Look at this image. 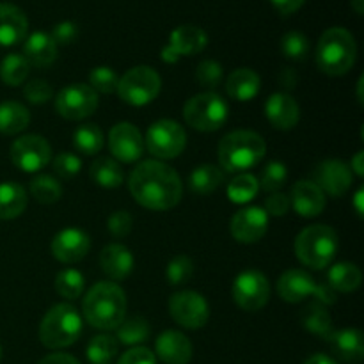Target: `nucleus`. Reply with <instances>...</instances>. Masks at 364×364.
Returning <instances> with one entry per match:
<instances>
[{
  "instance_id": "obj_25",
  "label": "nucleus",
  "mask_w": 364,
  "mask_h": 364,
  "mask_svg": "<svg viewBox=\"0 0 364 364\" xmlns=\"http://www.w3.org/2000/svg\"><path fill=\"white\" fill-rule=\"evenodd\" d=\"M100 267L114 281H123L134 270V256L123 244H109L100 252Z\"/></svg>"
},
{
  "instance_id": "obj_28",
  "label": "nucleus",
  "mask_w": 364,
  "mask_h": 364,
  "mask_svg": "<svg viewBox=\"0 0 364 364\" xmlns=\"http://www.w3.org/2000/svg\"><path fill=\"white\" fill-rule=\"evenodd\" d=\"M27 192L16 181L0 183V219L11 220L20 217L27 208Z\"/></svg>"
},
{
  "instance_id": "obj_54",
  "label": "nucleus",
  "mask_w": 364,
  "mask_h": 364,
  "mask_svg": "<svg viewBox=\"0 0 364 364\" xmlns=\"http://www.w3.org/2000/svg\"><path fill=\"white\" fill-rule=\"evenodd\" d=\"M299 77L291 68H283V71L279 73V84L283 85L284 89H294L297 85Z\"/></svg>"
},
{
  "instance_id": "obj_9",
  "label": "nucleus",
  "mask_w": 364,
  "mask_h": 364,
  "mask_svg": "<svg viewBox=\"0 0 364 364\" xmlns=\"http://www.w3.org/2000/svg\"><path fill=\"white\" fill-rule=\"evenodd\" d=\"M162 89V78L151 66H135L128 70L117 84V96L128 105L142 107L151 103Z\"/></svg>"
},
{
  "instance_id": "obj_53",
  "label": "nucleus",
  "mask_w": 364,
  "mask_h": 364,
  "mask_svg": "<svg viewBox=\"0 0 364 364\" xmlns=\"http://www.w3.org/2000/svg\"><path fill=\"white\" fill-rule=\"evenodd\" d=\"M38 364H80V361H77V359L70 354L57 352V354H50L46 355V358H43Z\"/></svg>"
},
{
  "instance_id": "obj_14",
  "label": "nucleus",
  "mask_w": 364,
  "mask_h": 364,
  "mask_svg": "<svg viewBox=\"0 0 364 364\" xmlns=\"http://www.w3.org/2000/svg\"><path fill=\"white\" fill-rule=\"evenodd\" d=\"M55 109L60 117L80 121L98 109V95L87 84H70L55 96Z\"/></svg>"
},
{
  "instance_id": "obj_42",
  "label": "nucleus",
  "mask_w": 364,
  "mask_h": 364,
  "mask_svg": "<svg viewBox=\"0 0 364 364\" xmlns=\"http://www.w3.org/2000/svg\"><path fill=\"white\" fill-rule=\"evenodd\" d=\"M281 52L287 59L304 60L309 53V39L299 31L287 32L281 38Z\"/></svg>"
},
{
  "instance_id": "obj_22",
  "label": "nucleus",
  "mask_w": 364,
  "mask_h": 364,
  "mask_svg": "<svg viewBox=\"0 0 364 364\" xmlns=\"http://www.w3.org/2000/svg\"><path fill=\"white\" fill-rule=\"evenodd\" d=\"M28 20L23 11L14 4L0 2V45L14 46L25 41Z\"/></svg>"
},
{
  "instance_id": "obj_27",
  "label": "nucleus",
  "mask_w": 364,
  "mask_h": 364,
  "mask_svg": "<svg viewBox=\"0 0 364 364\" xmlns=\"http://www.w3.org/2000/svg\"><path fill=\"white\" fill-rule=\"evenodd\" d=\"M262 89V80L259 75L251 68H238L231 71L230 77L226 78V92L230 98L237 102H249L256 98V95Z\"/></svg>"
},
{
  "instance_id": "obj_5",
  "label": "nucleus",
  "mask_w": 364,
  "mask_h": 364,
  "mask_svg": "<svg viewBox=\"0 0 364 364\" xmlns=\"http://www.w3.org/2000/svg\"><path fill=\"white\" fill-rule=\"evenodd\" d=\"M82 316L75 306L55 304L46 311L39 326V340L50 350L71 347L82 334Z\"/></svg>"
},
{
  "instance_id": "obj_20",
  "label": "nucleus",
  "mask_w": 364,
  "mask_h": 364,
  "mask_svg": "<svg viewBox=\"0 0 364 364\" xmlns=\"http://www.w3.org/2000/svg\"><path fill=\"white\" fill-rule=\"evenodd\" d=\"M265 116L274 128L287 132L297 127L301 109L288 92H274L267 98Z\"/></svg>"
},
{
  "instance_id": "obj_43",
  "label": "nucleus",
  "mask_w": 364,
  "mask_h": 364,
  "mask_svg": "<svg viewBox=\"0 0 364 364\" xmlns=\"http://www.w3.org/2000/svg\"><path fill=\"white\" fill-rule=\"evenodd\" d=\"M288 180V169L283 162H269L265 166V169L262 171V176H259L258 183L259 188L267 192H279V188L287 183Z\"/></svg>"
},
{
  "instance_id": "obj_48",
  "label": "nucleus",
  "mask_w": 364,
  "mask_h": 364,
  "mask_svg": "<svg viewBox=\"0 0 364 364\" xmlns=\"http://www.w3.org/2000/svg\"><path fill=\"white\" fill-rule=\"evenodd\" d=\"M132 226H134V219L124 210H117L112 215L107 219V230L110 231L114 238H124L130 235Z\"/></svg>"
},
{
  "instance_id": "obj_1",
  "label": "nucleus",
  "mask_w": 364,
  "mask_h": 364,
  "mask_svg": "<svg viewBox=\"0 0 364 364\" xmlns=\"http://www.w3.org/2000/svg\"><path fill=\"white\" fill-rule=\"evenodd\" d=\"M128 188L139 205L155 212L174 208L183 194L180 174L160 160H144L139 164L132 171Z\"/></svg>"
},
{
  "instance_id": "obj_11",
  "label": "nucleus",
  "mask_w": 364,
  "mask_h": 364,
  "mask_svg": "<svg viewBox=\"0 0 364 364\" xmlns=\"http://www.w3.org/2000/svg\"><path fill=\"white\" fill-rule=\"evenodd\" d=\"M233 301L244 311H258L269 302L270 283L263 272L247 269L238 274L233 281Z\"/></svg>"
},
{
  "instance_id": "obj_15",
  "label": "nucleus",
  "mask_w": 364,
  "mask_h": 364,
  "mask_svg": "<svg viewBox=\"0 0 364 364\" xmlns=\"http://www.w3.org/2000/svg\"><path fill=\"white\" fill-rule=\"evenodd\" d=\"M109 149L114 160L123 164H134L144 153V139L137 127L132 123H117L109 134Z\"/></svg>"
},
{
  "instance_id": "obj_16",
  "label": "nucleus",
  "mask_w": 364,
  "mask_h": 364,
  "mask_svg": "<svg viewBox=\"0 0 364 364\" xmlns=\"http://www.w3.org/2000/svg\"><path fill=\"white\" fill-rule=\"evenodd\" d=\"M208 45V36L198 25H181L169 36V45L162 50V59L166 63H176L181 55H194L205 50Z\"/></svg>"
},
{
  "instance_id": "obj_52",
  "label": "nucleus",
  "mask_w": 364,
  "mask_h": 364,
  "mask_svg": "<svg viewBox=\"0 0 364 364\" xmlns=\"http://www.w3.org/2000/svg\"><path fill=\"white\" fill-rule=\"evenodd\" d=\"M270 4H272L277 13L283 14V16H288V14L297 13L304 6L306 0H270Z\"/></svg>"
},
{
  "instance_id": "obj_2",
  "label": "nucleus",
  "mask_w": 364,
  "mask_h": 364,
  "mask_svg": "<svg viewBox=\"0 0 364 364\" xmlns=\"http://www.w3.org/2000/svg\"><path fill=\"white\" fill-rule=\"evenodd\" d=\"M82 313L89 326L95 329H117L127 315V295L119 284L100 281L85 294Z\"/></svg>"
},
{
  "instance_id": "obj_29",
  "label": "nucleus",
  "mask_w": 364,
  "mask_h": 364,
  "mask_svg": "<svg viewBox=\"0 0 364 364\" xmlns=\"http://www.w3.org/2000/svg\"><path fill=\"white\" fill-rule=\"evenodd\" d=\"M327 281L329 287L334 291H341V294H348V291H355L361 287L363 272L355 263L341 262L331 267L329 274H327Z\"/></svg>"
},
{
  "instance_id": "obj_31",
  "label": "nucleus",
  "mask_w": 364,
  "mask_h": 364,
  "mask_svg": "<svg viewBox=\"0 0 364 364\" xmlns=\"http://www.w3.org/2000/svg\"><path fill=\"white\" fill-rule=\"evenodd\" d=\"M224 171L219 166L203 164L196 167L188 176V188L198 196H206L215 192L223 185Z\"/></svg>"
},
{
  "instance_id": "obj_10",
  "label": "nucleus",
  "mask_w": 364,
  "mask_h": 364,
  "mask_svg": "<svg viewBox=\"0 0 364 364\" xmlns=\"http://www.w3.org/2000/svg\"><path fill=\"white\" fill-rule=\"evenodd\" d=\"M187 146V134L183 127L173 119H160L153 123L146 132L144 148L153 156L162 160L176 159Z\"/></svg>"
},
{
  "instance_id": "obj_49",
  "label": "nucleus",
  "mask_w": 364,
  "mask_h": 364,
  "mask_svg": "<svg viewBox=\"0 0 364 364\" xmlns=\"http://www.w3.org/2000/svg\"><path fill=\"white\" fill-rule=\"evenodd\" d=\"M78 36V27L70 20H64L60 23H57L55 27L52 28L50 32V38L53 39L57 46H63V45H71V43L77 39Z\"/></svg>"
},
{
  "instance_id": "obj_23",
  "label": "nucleus",
  "mask_w": 364,
  "mask_h": 364,
  "mask_svg": "<svg viewBox=\"0 0 364 364\" xmlns=\"http://www.w3.org/2000/svg\"><path fill=\"white\" fill-rule=\"evenodd\" d=\"M290 196V205L301 217H316L326 208V194L313 181H297Z\"/></svg>"
},
{
  "instance_id": "obj_13",
  "label": "nucleus",
  "mask_w": 364,
  "mask_h": 364,
  "mask_svg": "<svg viewBox=\"0 0 364 364\" xmlns=\"http://www.w3.org/2000/svg\"><path fill=\"white\" fill-rule=\"evenodd\" d=\"M9 155L14 166L20 171L38 173L52 160V146L41 135H21L13 142Z\"/></svg>"
},
{
  "instance_id": "obj_55",
  "label": "nucleus",
  "mask_w": 364,
  "mask_h": 364,
  "mask_svg": "<svg viewBox=\"0 0 364 364\" xmlns=\"http://www.w3.org/2000/svg\"><path fill=\"white\" fill-rule=\"evenodd\" d=\"M350 171H354L359 178L364 176V153L358 151L350 162Z\"/></svg>"
},
{
  "instance_id": "obj_41",
  "label": "nucleus",
  "mask_w": 364,
  "mask_h": 364,
  "mask_svg": "<svg viewBox=\"0 0 364 364\" xmlns=\"http://www.w3.org/2000/svg\"><path fill=\"white\" fill-rule=\"evenodd\" d=\"M117 84H119V77L116 71L109 66H98L91 70L89 73V87L96 92V95H110V92L117 91Z\"/></svg>"
},
{
  "instance_id": "obj_47",
  "label": "nucleus",
  "mask_w": 364,
  "mask_h": 364,
  "mask_svg": "<svg viewBox=\"0 0 364 364\" xmlns=\"http://www.w3.org/2000/svg\"><path fill=\"white\" fill-rule=\"evenodd\" d=\"M82 160L75 153H59L53 159V171L60 178H73L75 174L80 173Z\"/></svg>"
},
{
  "instance_id": "obj_32",
  "label": "nucleus",
  "mask_w": 364,
  "mask_h": 364,
  "mask_svg": "<svg viewBox=\"0 0 364 364\" xmlns=\"http://www.w3.org/2000/svg\"><path fill=\"white\" fill-rule=\"evenodd\" d=\"M89 176L96 185L103 188H117L124 180V173L121 169L119 162L109 156H98L91 164Z\"/></svg>"
},
{
  "instance_id": "obj_38",
  "label": "nucleus",
  "mask_w": 364,
  "mask_h": 364,
  "mask_svg": "<svg viewBox=\"0 0 364 364\" xmlns=\"http://www.w3.org/2000/svg\"><path fill=\"white\" fill-rule=\"evenodd\" d=\"M119 350V341L110 334H98L87 345V359L91 364H110Z\"/></svg>"
},
{
  "instance_id": "obj_34",
  "label": "nucleus",
  "mask_w": 364,
  "mask_h": 364,
  "mask_svg": "<svg viewBox=\"0 0 364 364\" xmlns=\"http://www.w3.org/2000/svg\"><path fill=\"white\" fill-rule=\"evenodd\" d=\"M149 338V323L142 316L124 318L116 329V340L127 347H139Z\"/></svg>"
},
{
  "instance_id": "obj_30",
  "label": "nucleus",
  "mask_w": 364,
  "mask_h": 364,
  "mask_svg": "<svg viewBox=\"0 0 364 364\" xmlns=\"http://www.w3.org/2000/svg\"><path fill=\"white\" fill-rule=\"evenodd\" d=\"M28 124H31V112L27 107L18 102L0 103V134H21Z\"/></svg>"
},
{
  "instance_id": "obj_58",
  "label": "nucleus",
  "mask_w": 364,
  "mask_h": 364,
  "mask_svg": "<svg viewBox=\"0 0 364 364\" xmlns=\"http://www.w3.org/2000/svg\"><path fill=\"white\" fill-rule=\"evenodd\" d=\"M354 7L359 14H363V0H354Z\"/></svg>"
},
{
  "instance_id": "obj_26",
  "label": "nucleus",
  "mask_w": 364,
  "mask_h": 364,
  "mask_svg": "<svg viewBox=\"0 0 364 364\" xmlns=\"http://www.w3.org/2000/svg\"><path fill=\"white\" fill-rule=\"evenodd\" d=\"M59 46L53 43L48 32H32L23 41V53L21 55L28 60L31 66L46 68L55 63Z\"/></svg>"
},
{
  "instance_id": "obj_19",
  "label": "nucleus",
  "mask_w": 364,
  "mask_h": 364,
  "mask_svg": "<svg viewBox=\"0 0 364 364\" xmlns=\"http://www.w3.org/2000/svg\"><path fill=\"white\" fill-rule=\"evenodd\" d=\"M91 249V240L85 231L77 228H66L53 237L50 244L53 258L60 263H77L87 256Z\"/></svg>"
},
{
  "instance_id": "obj_36",
  "label": "nucleus",
  "mask_w": 364,
  "mask_h": 364,
  "mask_svg": "<svg viewBox=\"0 0 364 364\" xmlns=\"http://www.w3.org/2000/svg\"><path fill=\"white\" fill-rule=\"evenodd\" d=\"M28 73H31V64L21 53H9L0 63V80L11 87L23 84Z\"/></svg>"
},
{
  "instance_id": "obj_46",
  "label": "nucleus",
  "mask_w": 364,
  "mask_h": 364,
  "mask_svg": "<svg viewBox=\"0 0 364 364\" xmlns=\"http://www.w3.org/2000/svg\"><path fill=\"white\" fill-rule=\"evenodd\" d=\"M23 96L27 102L34 103V105H43V103L50 102L53 98V89L43 78H34L28 84H25Z\"/></svg>"
},
{
  "instance_id": "obj_45",
  "label": "nucleus",
  "mask_w": 364,
  "mask_h": 364,
  "mask_svg": "<svg viewBox=\"0 0 364 364\" xmlns=\"http://www.w3.org/2000/svg\"><path fill=\"white\" fill-rule=\"evenodd\" d=\"M224 70L217 60L206 59L203 63L198 64L196 68V80L199 82V85L205 89H215L219 87L220 82H223Z\"/></svg>"
},
{
  "instance_id": "obj_57",
  "label": "nucleus",
  "mask_w": 364,
  "mask_h": 364,
  "mask_svg": "<svg viewBox=\"0 0 364 364\" xmlns=\"http://www.w3.org/2000/svg\"><path fill=\"white\" fill-rule=\"evenodd\" d=\"M354 203H355V212H358L359 215H363V188H359V191L355 192Z\"/></svg>"
},
{
  "instance_id": "obj_44",
  "label": "nucleus",
  "mask_w": 364,
  "mask_h": 364,
  "mask_svg": "<svg viewBox=\"0 0 364 364\" xmlns=\"http://www.w3.org/2000/svg\"><path fill=\"white\" fill-rule=\"evenodd\" d=\"M166 276L167 281H169L171 284H174V287L188 283L191 277L194 276V263H192V259L188 258V256L178 255L176 258L171 259L169 265H167Z\"/></svg>"
},
{
  "instance_id": "obj_7",
  "label": "nucleus",
  "mask_w": 364,
  "mask_h": 364,
  "mask_svg": "<svg viewBox=\"0 0 364 364\" xmlns=\"http://www.w3.org/2000/svg\"><path fill=\"white\" fill-rule=\"evenodd\" d=\"M230 107L217 92L205 91L192 96L183 107V117L188 127L198 132H215L228 121Z\"/></svg>"
},
{
  "instance_id": "obj_24",
  "label": "nucleus",
  "mask_w": 364,
  "mask_h": 364,
  "mask_svg": "<svg viewBox=\"0 0 364 364\" xmlns=\"http://www.w3.org/2000/svg\"><path fill=\"white\" fill-rule=\"evenodd\" d=\"M331 350L340 361L348 364H359L364 358V338L358 329L333 331L327 338Z\"/></svg>"
},
{
  "instance_id": "obj_50",
  "label": "nucleus",
  "mask_w": 364,
  "mask_h": 364,
  "mask_svg": "<svg viewBox=\"0 0 364 364\" xmlns=\"http://www.w3.org/2000/svg\"><path fill=\"white\" fill-rule=\"evenodd\" d=\"M290 206V198H288L287 194H283V192H272V194L265 199L267 215L283 217L287 215Z\"/></svg>"
},
{
  "instance_id": "obj_37",
  "label": "nucleus",
  "mask_w": 364,
  "mask_h": 364,
  "mask_svg": "<svg viewBox=\"0 0 364 364\" xmlns=\"http://www.w3.org/2000/svg\"><path fill=\"white\" fill-rule=\"evenodd\" d=\"M258 178L249 173H240L228 183V198L235 205H245L258 196Z\"/></svg>"
},
{
  "instance_id": "obj_17",
  "label": "nucleus",
  "mask_w": 364,
  "mask_h": 364,
  "mask_svg": "<svg viewBox=\"0 0 364 364\" xmlns=\"http://www.w3.org/2000/svg\"><path fill=\"white\" fill-rule=\"evenodd\" d=\"M231 235L240 244H255L269 230V215L259 206H245L231 217Z\"/></svg>"
},
{
  "instance_id": "obj_6",
  "label": "nucleus",
  "mask_w": 364,
  "mask_h": 364,
  "mask_svg": "<svg viewBox=\"0 0 364 364\" xmlns=\"http://www.w3.org/2000/svg\"><path fill=\"white\" fill-rule=\"evenodd\" d=\"M338 252V235L327 224H313L295 238V255L302 265L322 270L333 263Z\"/></svg>"
},
{
  "instance_id": "obj_51",
  "label": "nucleus",
  "mask_w": 364,
  "mask_h": 364,
  "mask_svg": "<svg viewBox=\"0 0 364 364\" xmlns=\"http://www.w3.org/2000/svg\"><path fill=\"white\" fill-rule=\"evenodd\" d=\"M117 364H156V358L149 348L132 347L121 355Z\"/></svg>"
},
{
  "instance_id": "obj_18",
  "label": "nucleus",
  "mask_w": 364,
  "mask_h": 364,
  "mask_svg": "<svg viewBox=\"0 0 364 364\" xmlns=\"http://www.w3.org/2000/svg\"><path fill=\"white\" fill-rule=\"evenodd\" d=\"M350 166L341 160H323L315 169V181L313 183L331 198H341L347 194L352 187Z\"/></svg>"
},
{
  "instance_id": "obj_21",
  "label": "nucleus",
  "mask_w": 364,
  "mask_h": 364,
  "mask_svg": "<svg viewBox=\"0 0 364 364\" xmlns=\"http://www.w3.org/2000/svg\"><path fill=\"white\" fill-rule=\"evenodd\" d=\"M156 355L166 364H188L192 359V343L180 331H166L155 341Z\"/></svg>"
},
{
  "instance_id": "obj_35",
  "label": "nucleus",
  "mask_w": 364,
  "mask_h": 364,
  "mask_svg": "<svg viewBox=\"0 0 364 364\" xmlns=\"http://www.w3.org/2000/svg\"><path fill=\"white\" fill-rule=\"evenodd\" d=\"M73 144L77 148L78 153L82 155H98L102 151L103 144H105V137H103V132L98 124H82L75 130L73 135Z\"/></svg>"
},
{
  "instance_id": "obj_40",
  "label": "nucleus",
  "mask_w": 364,
  "mask_h": 364,
  "mask_svg": "<svg viewBox=\"0 0 364 364\" xmlns=\"http://www.w3.org/2000/svg\"><path fill=\"white\" fill-rule=\"evenodd\" d=\"M85 279L78 270L75 269H64L57 274L55 277V290L60 297L68 299V301H75V299L82 297L84 294Z\"/></svg>"
},
{
  "instance_id": "obj_3",
  "label": "nucleus",
  "mask_w": 364,
  "mask_h": 364,
  "mask_svg": "<svg viewBox=\"0 0 364 364\" xmlns=\"http://www.w3.org/2000/svg\"><path fill=\"white\" fill-rule=\"evenodd\" d=\"M217 155L220 169L226 173H245L265 159L267 144L256 132L235 130L224 135L219 142Z\"/></svg>"
},
{
  "instance_id": "obj_33",
  "label": "nucleus",
  "mask_w": 364,
  "mask_h": 364,
  "mask_svg": "<svg viewBox=\"0 0 364 364\" xmlns=\"http://www.w3.org/2000/svg\"><path fill=\"white\" fill-rule=\"evenodd\" d=\"M301 320L304 329L315 334V336H322L327 340L329 334L333 333V320H331L329 311H327V306L320 304V302H311L302 311Z\"/></svg>"
},
{
  "instance_id": "obj_12",
  "label": "nucleus",
  "mask_w": 364,
  "mask_h": 364,
  "mask_svg": "<svg viewBox=\"0 0 364 364\" xmlns=\"http://www.w3.org/2000/svg\"><path fill=\"white\" fill-rule=\"evenodd\" d=\"M169 313L185 329H201L210 318V306L201 294L194 290L176 291L169 299Z\"/></svg>"
},
{
  "instance_id": "obj_8",
  "label": "nucleus",
  "mask_w": 364,
  "mask_h": 364,
  "mask_svg": "<svg viewBox=\"0 0 364 364\" xmlns=\"http://www.w3.org/2000/svg\"><path fill=\"white\" fill-rule=\"evenodd\" d=\"M277 294L283 301L297 304L308 297H315L316 302L331 306L336 302V294L329 284H318L311 274L302 269H290L281 274L277 281Z\"/></svg>"
},
{
  "instance_id": "obj_39",
  "label": "nucleus",
  "mask_w": 364,
  "mask_h": 364,
  "mask_svg": "<svg viewBox=\"0 0 364 364\" xmlns=\"http://www.w3.org/2000/svg\"><path fill=\"white\" fill-rule=\"evenodd\" d=\"M31 194L41 205H53L63 198V187L55 178L48 176V174H39V176L32 178Z\"/></svg>"
},
{
  "instance_id": "obj_4",
  "label": "nucleus",
  "mask_w": 364,
  "mask_h": 364,
  "mask_svg": "<svg viewBox=\"0 0 364 364\" xmlns=\"http://www.w3.org/2000/svg\"><path fill=\"white\" fill-rule=\"evenodd\" d=\"M316 66L329 77H341L354 68L358 43L354 34L343 27H331L320 36L316 45Z\"/></svg>"
},
{
  "instance_id": "obj_59",
  "label": "nucleus",
  "mask_w": 364,
  "mask_h": 364,
  "mask_svg": "<svg viewBox=\"0 0 364 364\" xmlns=\"http://www.w3.org/2000/svg\"><path fill=\"white\" fill-rule=\"evenodd\" d=\"M0 359H2V347H0Z\"/></svg>"
},
{
  "instance_id": "obj_56",
  "label": "nucleus",
  "mask_w": 364,
  "mask_h": 364,
  "mask_svg": "<svg viewBox=\"0 0 364 364\" xmlns=\"http://www.w3.org/2000/svg\"><path fill=\"white\" fill-rule=\"evenodd\" d=\"M302 364H338V363L326 354H315V355H311L309 359H306Z\"/></svg>"
}]
</instances>
